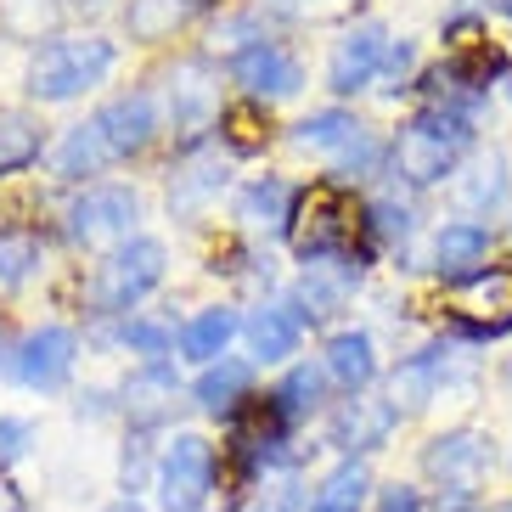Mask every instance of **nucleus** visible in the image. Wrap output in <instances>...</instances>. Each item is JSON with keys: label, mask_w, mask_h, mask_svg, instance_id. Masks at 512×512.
I'll return each instance as SVG.
<instances>
[{"label": "nucleus", "mask_w": 512, "mask_h": 512, "mask_svg": "<svg viewBox=\"0 0 512 512\" xmlns=\"http://www.w3.org/2000/svg\"><path fill=\"white\" fill-rule=\"evenodd\" d=\"M119 349H130V355H141V366H147V361H169V355H175V332H169L164 321L130 316V321L119 327Z\"/></svg>", "instance_id": "7c9ffc66"}, {"label": "nucleus", "mask_w": 512, "mask_h": 512, "mask_svg": "<svg viewBox=\"0 0 512 512\" xmlns=\"http://www.w3.org/2000/svg\"><path fill=\"white\" fill-rule=\"evenodd\" d=\"M484 254H490V226H484V220H445V226L434 231V265H439L445 282L473 276L484 265Z\"/></svg>", "instance_id": "393cba45"}, {"label": "nucleus", "mask_w": 512, "mask_h": 512, "mask_svg": "<svg viewBox=\"0 0 512 512\" xmlns=\"http://www.w3.org/2000/svg\"><path fill=\"white\" fill-rule=\"evenodd\" d=\"M34 451V422L29 417H0V479Z\"/></svg>", "instance_id": "72a5a7b5"}, {"label": "nucleus", "mask_w": 512, "mask_h": 512, "mask_svg": "<svg viewBox=\"0 0 512 512\" xmlns=\"http://www.w3.org/2000/svg\"><path fill=\"white\" fill-rule=\"evenodd\" d=\"M46 158V124L29 107H0V181L23 175Z\"/></svg>", "instance_id": "a878e982"}, {"label": "nucleus", "mask_w": 512, "mask_h": 512, "mask_svg": "<svg viewBox=\"0 0 512 512\" xmlns=\"http://www.w3.org/2000/svg\"><path fill=\"white\" fill-rule=\"evenodd\" d=\"M496 439L479 434V428H451V434H434L422 445L417 467L422 479H434L439 490H479L490 473H496Z\"/></svg>", "instance_id": "6e6552de"}, {"label": "nucleus", "mask_w": 512, "mask_h": 512, "mask_svg": "<svg viewBox=\"0 0 512 512\" xmlns=\"http://www.w3.org/2000/svg\"><path fill=\"white\" fill-rule=\"evenodd\" d=\"M507 12H512V0H507Z\"/></svg>", "instance_id": "49530a36"}, {"label": "nucleus", "mask_w": 512, "mask_h": 512, "mask_svg": "<svg viewBox=\"0 0 512 512\" xmlns=\"http://www.w3.org/2000/svg\"><path fill=\"white\" fill-rule=\"evenodd\" d=\"M428 512H490V507H484L479 490H439V496L428 501Z\"/></svg>", "instance_id": "4c0bfd02"}, {"label": "nucleus", "mask_w": 512, "mask_h": 512, "mask_svg": "<svg viewBox=\"0 0 512 512\" xmlns=\"http://www.w3.org/2000/svg\"><path fill=\"white\" fill-rule=\"evenodd\" d=\"M169 400H175V366L169 361H147L124 383V417L136 422V428H158Z\"/></svg>", "instance_id": "bb28decb"}, {"label": "nucleus", "mask_w": 512, "mask_h": 512, "mask_svg": "<svg viewBox=\"0 0 512 512\" xmlns=\"http://www.w3.org/2000/svg\"><path fill=\"white\" fill-rule=\"evenodd\" d=\"M169 119L186 141H203L214 119H220V85H214V68L209 62H175L169 74Z\"/></svg>", "instance_id": "4468645a"}, {"label": "nucleus", "mask_w": 512, "mask_h": 512, "mask_svg": "<svg viewBox=\"0 0 512 512\" xmlns=\"http://www.w3.org/2000/svg\"><path fill=\"white\" fill-rule=\"evenodd\" d=\"M445 355H451L445 344H428V349H417L411 361H400V372L389 377V400H394L400 417H411V411H422L428 400H439V389H445Z\"/></svg>", "instance_id": "5701e85b"}, {"label": "nucleus", "mask_w": 512, "mask_h": 512, "mask_svg": "<svg viewBox=\"0 0 512 512\" xmlns=\"http://www.w3.org/2000/svg\"><path fill=\"white\" fill-rule=\"evenodd\" d=\"M220 490V451L203 434H175L158 451V473H152V496L158 512H203Z\"/></svg>", "instance_id": "423d86ee"}, {"label": "nucleus", "mask_w": 512, "mask_h": 512, "mask_svg": "<svg viewBox=\"0 0 512 512\" xmlns=\"http://www.w3.org/2000/svg\"><path fill=\"white\" fill-rule=\"evenodd\" d=\"M40 271V237L17 226H0V293H17Z\"/></svg>", "instance_id": "c85d7f7f"}, {"label": "nucleus", "mask_w": 512, "mask_h": 512, "mask_svg": "<svg viewBox=\"0 0 512 512\" xmlns=\"http://www.w3.org/2000/svg\"><path fill=\"white\" fill-rule=\"evenodd\" d=\"M107 512H147V507H141V501H130V496H124V501H113V507H107Z\"/></svg>", "instance_id": "a19ab883"}, {"label": "nucleus", "mask_w": 512, "mask_h": 512, "mask_svg": "<svg viewBox=\"0 0 512 512\" xmlns=\"http://www.w3.org/2000/svg\"><path fill=\"white\" fill-rule=\"evenodd\" d=\"M192 6H197V0H130V12H124L130 40H141V46L169 40V34L186 23V12H192Z\"/></svg>", "instance_id": "cd10ccee"}, {"label": "nucleus", "mask_w": 512, "mask_h": 512, "mask_svg": "<svg viewBox=\"0 0 512 512\" xmlns=\"http://www.w3.org/2000/svg\"><path fill=\"white\" fill-rule=\"evenodd\" d=\"M507 96H512V74H507Z\"/></svg>", "instance_id": "c03bdc74"}, {"label": "nucleus", "mask_w": 512, "mask_h": 512, "mask_svg": "<svg viewBox=\"0 0 512 512\" xmlns=\"http://www.w3.org/2000/svg\"><path fill=\"white\" fill-rule=\"evenodd\" d=\"M304 310L293 299H271L259 304L254 316H242V338H248V361L254 366H287L304 344Z\"/></svg>", "instance_id": "ddd939ff"}, {"label": "nucleus", "mask_w": 512, "mask_h": 512, "mask_svg": "<svg viewBox=\"0 0 512 512\" xmlns=\"http://www.w3.org/2000/svg\"><path fill=\"white\" fill-rule=\"evenodd\" d=\"M496 512H512V496H507V501H501V507H496Z\"/></svg>", "instance_id": "79ce46f5"}, {"label": "nucleus", "mask_w": 512, "mask_h": 512, "mask_svg": "<svg viewBox=\"0 0 512 512\" xmlns=\"http://www.w3.org/2000/svg\"><path fill=\"white\" fill-rule=\"evenodd\" d=\"M473 175H479V181H467L462 197L473 203V209H501V203H507V169H501V158L479 164Z\"/></svg>", "instance_id": "473e14b6"}, {"label": "nucleus", "mask_w": 512, "mask_h": 512, "mask_svg": "<svg viewBox=\"0 0 512 512\" xmlns=\"http://www.w3.org/2000/svg\"><path fill=\"white\" fill-rule=\"evenodd\" d=\"M237 220L254 231H276V237H287L293 231V214H299V192L282 181V175H259V181H248L237 192Z\"/></svg>", "instance_id": "aec40b11"}, {"label": "nucleus", "mask_w": 512, "mask_h": 512, "mask_svg": "<svg viewBox=\"0 0 512 512\" xmlns=\"http://www.w3.org/2000/svg\"><path fill=\"white\" fill-rule=\"evenodd\" d=\"M411 231V209L406 203H394V197H377V203H366V242H406Z\"/></svg>", "instance_id": "2f4dec72"}, {"label": "nucleus", "mask_w": 512, "mask_h": 512, "mask_svg": "<svg viewBox=\"0 0 512 512\" xmlns=\"http://www.w3.org/2000/svg\"><path fill=\"white\" fill-rule=\"evenodd\" d=\"M0 512H23V496H17L6 479H0Z\"/></svg>", "instance_id": "ea45409f"}, {"label": "nucleus", "mask_w": 512, "mask_h": 512, "mask_svg": "<svg viewBox=\"0 0 512 512\" xmlns=\"http://www.w3.org/2000/svg\"><path fill=\"white\" fill-rule=\"evenodd\" d=\"M113 62H119V46L107 34H51L46 46H34L29 68H23V91L40 107L74 102L113 74Z\"/></svg>", "instance_id": "7ed1b4c3"}, {"label": "nucleus", "mask_w": 512, "mask_h": 512, "mask_svg": "<svg viewBox=\"0 0 512 512\" xmlns=\"http://www.w3.org/2000/svg\"><path fill=\"white\" fill-rule=\"evenodd\" d=\"M327 383L332 377H327L321 361H293L271 389H265V400H271V411L287 422V428H299V422H310L321 406H327Z\"/></svg>", "instance_id": "6ab92c4d"}, {"label": "nucleus", "mask_w": 512, "mask_h": 512, "mask_svg": "<svg viewBox=\"0 0 512 512\" xmlns=\"http://www.w3.org/2000/svg\"><path fill=\"white\" fill-rule=\"evenodd\" d=\"M169 276V248L158 237H130L124 248L102 259L85 282V310L91 316H130L147 293H158Z\"/></svg>", "instance_id": "39448f33"}, {"label": "nucleus", "mask_w": 512, "mask_h": 512, "mask_svg": "<svg viewBox=\"0 0 512 512\" xmlns=\"http://www.w3.org/2000/svg\"><path fill=\"white\" fill-rule=\"evenodd\" d=\"M304 507H310V496H299V479H282L259 496V512H304Z\"/></svg>", "instance_id": "c9c22d12"}, {"label": "nucleus", "mask_w": 512, "mask_h": 512, "mask_svg": "<svg viewBox=\"0 0 512 512\" xmlns=\"http://www.w3.org/2000/svg\"><path fill=\"white\" fill-rule=\"evenodd\" d=\"M226 181H231L226 164H220L203 141H186L181 164L169 169V209L181 214V220H192V214H203L214 197L226 192Z\"/></svg>", "instance_id": "2eb2a0df"}, {"label": "nucleus", "mask_w": 512, "mask_h": 512, "mask_svg": "<svg viewBox=\"0 0 512 512\" xmlns=\"http://www.w3.org/2000/svg\"><path fill=\"white\" fill-rule=\"evenodd\" d=\"M237 332H242L237 310H231V304H209V310H197V316L175 332V355L192 361V366H209V361H220V355L231 349Z\"/></svg>", "instance_id": "4be33fe9"}, {"label": "nucleus", "mask_w": 512, "mask_h": 512, "mask_svg": "<svg viewBox=\"0 0 512 512\" xmlns=\"http://www.w3.org/2000/svg\"><path fill=\"white\" fill-rule=\"evenodd\" d=\"M136 220H141V197L136 186H85V192L62 209V231L74 248H124L136 237Z\"/></svg>", "instance_id": "0eeeda50"}, {"label": "nucleus", "mask_w": 512, "mask_h": 512, "mask_svg": "<svg viewBox=\"0 0 512 512\" xmlns=\"http://www.w3.org/2000/svg\"><path fill=\"white\" fill-rule=\"evenodd\" d=\"M372 467L361 462V456H338V462L327 467L316 479V490H310V507L304 512H372Z\"/></svg>", "instance_id": "412c9836"}, {"label": "nucleus", "mask_w": 512, "mask_h": 512, "mask_svg": "<svg viewBox=\"0 0 512 512\" xmlns=\"http://www.w3.org/2000/svg\"><path fill=\"white\" fill-rule=\"evenodd\" d=\"M467 147H473V113L428 102L422 113H411V119L394 130L389 169L406 186H439L445 175H456Z\"/></svg>", "instance_id": "f03ea898"}, {"label": "nucleus", "mask_w": 512, "mask_h": 512, "mask_svg": "<svg viewBox=\"0 0 512 512\" xmlns=\"http://www.w3.org/2000/svg\"><path fill=\"white\" fill-rule=\"evenodd\" d=\"M68 6H96V0H68Z\"/></svg>", "instance_id": "37998d69"}, {"label": "nucleus", "mask_w": 512, "mask_h": 512, "mask_svg": "<svg viewBox=\"0 0 512 512\" xmlns=\"http://www.w3.org/2000/svg\"><path fill=\"white\" fill-rule=\"evenodd\" d=\"M265 113H259V102H231L220 107V141H226L237 158H248V152H265Z\"/></svg>", "instance_id": "c756f323"}, {"label": "nucleus", "mask_w": 512, "mask_h": 512, "mask_svg": "<svg viewBox=\"0 0 512 512\" xmlns=\"http://www.w3.org/2000/svg\"><path fill=\"white\" fill-rule=\"evenodd\" d=\"M164 119H158V102L152 91H130V96H113L91 113L62 130L57 152H51V169L62 181H91L102 169L124 164V158H141V152L158 141Z\"/></svg>", "instance_id": "f257e3e1"}, {"label": "nucleus", "mask_w": 512, "mask_h": 512, "mask_svg": "<svg viewBox=\"0 0 512 512\" xmlns=\"http://www.w3.org/2000/svg\"><path fill=\"white\" fill-rule=\"evenodd\" d=\"M192 400L209 417H237L248 400H254V361H237V355H220V361H209L203 372H197L192 383Z\"/></svg>", "instance_id": "a211bd4d"}, {"label": "nucleus", "mask_w": 512, "mask_h": 512, "mask_svg": "<svg viewBox=\"0 0 512 512\" xmlns=\"http://www.w3.org/2000/svg\"><path fill=\"white\" fill-rule=\"evenodd\" d=\"M389 29L383 23H355V29L332 46L327 57V85L338 96H361L366 85H377L383 79V62H389Z\"/></svg>", "instance_id": "f8f14e48"}, {"label": "nucleus", "mask_w": 512, "mask_h": 512, "mask_svg": "<svg viewBox=\"0 0 512 512\" xmlns=\"http://www.w3.org/2000/svg\"><path fill=\"white\" fill-rule=\"evenodd\" d=\"M366 136H372V130H366L349 107H321V113H310V119L293 124V147H299V152H321V158H332V164H338L355 141H366Z\"/></svg>", "instance_id": "b1692460"}, {"label": "nucleus", "mask_w": 512, "mask_h": 512, "mask_svg": "<svg viewBox=\"0 0 512 512\" xmlns=\"http://www.w3.org/2000/svg\"><path fill=\"white\" fill-rule=\"evenodd\" d=\"M321 366H327L332 389L344 394H366L377 383V338L366 327H338L321 349Z\"/></svg>", "instance_id": "f3484780"}, {"label": "nucleus", "mask_w": 512, "mask_h": 512, "mask_svg": "<svg viewBox=\"0 0 512 512\" xmlns=\"http://www.w3.org/2000/svg\"><path fill=\"white\" fill-rule=\"evenodd\" d=\"M355 287H361V265H355V259H316V265H304V282H299V299L293 304H299L304 321L316 327V321L344 310Z\"/></svg>", "instance_id": "dca6fc26"}, {"label": "nucleus", "mask_w": 512, "mask_h": 512, "mask_svg": "<svg viewBox=\"0 0 512 512\" xmlns=\"http://www.w3.org/2000/svg\"><path fill=\"white\" fill-rule=\"evenodd\" d=\"M394 428H400V411H394V400H372V394H349L344 406L327 417V445L338 456H372L383 451L394 439Z\"/></svg>", "instance_id": "9b49d317"}, {"label": "nucleus", "mask_w": 512, "mask_h": 512, "mask_svg": "<svg viewBox=\"0 0 512 512\" xmlns=\"http://www.w3.org/2000/svg\"><path fill=\"white\" fill-rule=\"evenodd\" d=\"M231 79L248 102H287L304 91V62L276 40H254L231 57Z\"/></svg>", "instance_id": "9d476101"}, {"label": "nucleus", "mask_w": 512, "mask_h": 512, "mask_svg": "<svg viewBox=\"0 0 512 512\" xmlns=\"http://www.w3.org/2000/svg\"><path fill=\"white\" fill-rule=\"evenodd\" d=\"M271 6H282L293 17H332V12H344L349 0H271Z\"/></svg>", "instance_id": "58836bf2"}, {"label": "nucleus", "mask_w": 512, "mask_h": 512, "mask_svg": "<svg viewBox=\"0 0 512 512\" xmlns=\"http://www.w3.org/2000/svg\"><path fill=\"white\" fill-rule=\"evenodd\" d=\"M6 361H12V377L29 394H57L68 389V377L79 366V332L62 327V321H46V327L23 332Z\"/></svg>", "instance_id": "1a4fd4ad"}, {"label": "nucleus", "mask_w": 512, "mask_h": 512, "mask_svg": "<svg viewBox=\"0 0 512 512\" xmlns=\"http://www.w3.org/2000/svg\"><path fill=\"white\" fill-rule=\"evenodd\" d=\"M372 512H428V490L411 479H394L372 496Z\"/></svg>", "instance_id": "f704fd0d"}, {"label": "nucleus", "mask_w": 512, "mask_h": 512, "mask_svg": "<svg viewBox=\"0 0 512 512\" xmlns=\"http://www.w3.org/2000/svg\"><path fill=\"white\" fill-rule=\"evenodd\" d=\"M417 68V51L411 40H394L389 46V62H383V79H389V91H406V74Z\"/></svg>", "instance_id": "e433bc0d"}, {"label": "nucleus", "mask_w": 512, "mask_h": 512, "mask_svg": "<svg viewBox=\"0 0 512 512\" xmlns=\"http://www.w3.org/2000/svg\"><path fill=\"white\" fill-rule=\"evenodd\" d=\"M287 237H293L304 265H316V259H355L361 265L355 237L366 242V209L349 197L344 181H321L310 192H299V214H293V231Z\"/></svg>", "instance_id": "20e7f679"}, {"label": "nucleus", "mask_w": 512, "mask_h": 512, "mask_svg": "<svg viewBox=\"0 0 512 512\" xmlns=\"http://www.w3.org/2000/svg\"><path fill=\"white\" fill-rule=\"evenodd\" d=\"M0 349H6V332H0Z\"/></svg>", "instance_id": "a18cd8bd"}]
</instances>
